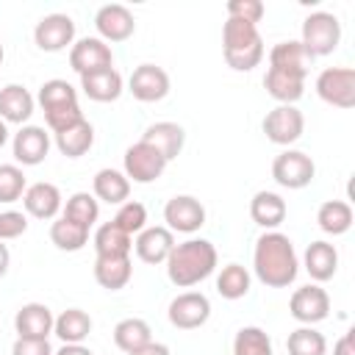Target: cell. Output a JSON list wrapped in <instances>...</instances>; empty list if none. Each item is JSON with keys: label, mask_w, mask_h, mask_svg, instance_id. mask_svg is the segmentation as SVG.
I'll use <instances>...</instances> for the list:
<instances>
[{"label": "cell", "mask_w": 355, "mask_h": 355, "mask_svg": "<svg viewBox=\"0 0 355 355\" xmlns=\"http://www.w3.org/2000/svg\"><path fill=\"white\" fill-rule=\"evenodd\" d=\"M252 269L263 286L288 288L300 275V261L291 239L280 230H266L263 236H258L252 250Z\"/></svg>", "instance_id": "6da1fadb"}, {"label": "cell", "mask_w": 355, "mask_h": 355, "mask_svg": "<svg viewBox=\"0 0 355 355\" xmlns=\"http://www.w3.org/2000/svg\"><path fill=\"white\" fill-rule=\"evenodd\" d=\"M216 247L208 239H186L172 247L166 263V277L178 288H191L214 275L216 269Z\"/></svg>", "instance_id": "7a4b0ae2"}, {"label": "cell", "mask_w": 355, "mask_h": 355, "mask_svg": "<svg viewBox=\"0 0 355 355\" xmlns=\"http://www.w3.org/2000/svg\"><path fill=\"white\" fill-rule=\"evenodd\" d=\"M222 53L230 69L250 72L263 61V39L258 33V25L241 22L227 17L222 25Z\"/></svg>", "instance_id": "3957f363"}, {"label": "cell", "mask_w": 355, "mask_h": 355, "mask_svg": "<svg viewBox=\"0 0 355 355\" xmlns=\"http://www.w3.org/2000/svg\"><path fill=\"white\" fill-rule=\"evenodd\" d=\"M341 42V22L330 11H313L302 22V39L300 44L311 53V58L330 55Z\"/></svg>", "instance_id": "277c9868"}, {"label": "cell", "mask_w": 355, "mask_h": 355, "mask_svg": "<svg viewBox=\"0 0 355 355\" xmlns=\"http://www.w3.org/2000/svg\"><path fill=\"white\" fill-rule=\"evenodd\" d=\"M316 94L336 108L355 105V69L352 67H327L316 75Z\"/></svg>", "instance_id": "5b68a950"}, {"label": "cell", "mask_w": 355, "mask_h": 355, "mask_svg": "<svg viewBox=\"0 0 355 355\" xmlns=\"http://www.w3.org/2000/svg\"><path fill=\"white\" fill-rule=\"evenodd\" d=\"M316 175V164L302 150H283L272 161V178L283 189H305Z\"/></svg>", "instance_id": "8992f818"}, {"label": "cell", "mask_w": 355, "mask_h": 355, "mask_svg": "<svg viewBox=\"0 0 355 355\" xmlns=\"http://www.w3.org/2000/svg\"><path fill=\"white\" fill-rule=\"evenodd\" d=\"M122 164H125V178L133 180V183H153L166 169V158L155 147L141 141V139L125 150V161Z\"/></svg>", "instance_id": "52a82bcc"}, {"label": "cell", "mask_w": 355, "mask_h": 355, "mask_svg": "<svg viewBox=\"0 0 355 355\" xmlns=\"http://www.w3.org/2000/svg\"><path fill=\"white\" fill-rule=\"evenodd\" d=\"M261 128H263V133H266V139H269L272 144L288 147V144H294V141L302 136V130H305V116H302V111H300L297 105H275V108L263 116Z\"/></svg>", "instance_id": "ba28073f"}, {"label": "cell", "mask_w": 355, "mask_h": 355, "mask_svg": "<svg viewBox=\"0 0 355 355\" xmlns=\"http://www.w3.org/2000/svg\"><path fill=\"white\" fill-rule=\"evenodd\" d=\"M288 313L300 324H311L313 327L316 322H324L330 316V294L319 283L300 286L288 300Z\"/></svg>", "instance_id": "9c48e42d"}, {"label": "cell", "mask_w": 355, "mask_h": 355, "mask_svg": "<svg viewBox=\"0 0 355 355\" xmlns=\"http://www.w3.org/2000/svg\"><path fill=\"white\" fill-rule=\"evenodd\" d=\"M169 324L178 330H197L211 316V300L202 291H183L169 302Z\"/></svg>", "instance_id": "30bf717a"}, {"label": "cell", "mask_w": 355, "mask_h": 355, "mask_svg": "<svg viewBox=\"0 0 355 355\" xmlns=\"http://www.w3.org/2000/svg\"><path fill=\"white\" fill-rule=\"evenodd\" d=\"M69 67L83 78L114 67V53L100 36H83L69 47Z\"/></svg>", "instance_id": "8fae6325"}, {"label": "cell", "mask_w": 355, "mask_h": 355, "mask_svg": "<svg viewBox=\"0 0 355 355\" xmlns=\"http://www.w3.org/2000/svg\"><path fill=\"white\" fill-rule=\"evenodd\" d=\"M33 42L44 53H61L75 44V22L69 14H47L33 28Z\"/></svg>", "instance_id": "7c38bea8"}, {"label": "cell", "mask_w": 355, "mask_h": 355, "mask_svg": "<svg viewBox=\"0 0 355 355\" xmlns=\"http://www.w3.org/2000/svg\"><path fill=\"white\" fill-rule=\"evenodd\" d=\"M164 222L172 233H197L205 225V208L191 194H178L164 205Z\"/></svg>", "instance_id": "4fadbf2b"}, {"label": "cell", "mask_w": 355, "mask_h": 355, "mask_svg": "<svg viewBox=\"0 0 355 355\" xmlns=\"http://www.w3.org/2000/svg\"><path fill=\"white\" fill-rule=\"evenodd\" d=\"M128 92L139 103H158L169 94V75L155 64H139L128 78Z\"/></svg>", "instance_id": "5bb4252c"}, {"label": "cell", "mask_w": 355, "mask_h": 355, "mask_svg": "<svg viewBox=\"0 0 355 355\" xmlns=\"http://www.w3.org/2000/svg\"><path fill=\"white\" fill-rule=\"evenodd\" d=\"M14 158L22 166H39L50 153V133L39 125H22L11 141Z\"/></svg>", "instance_id": "9a60e30c"}, {"label": "cell", "mask_w": 355, "mask_h": 355, "mask_svg": "<svg viewBox=\"0 0 355 355\" xmlns=\"http://www.w3.org/2000/svg\"><path fill=\"white\" fill-rule=\"evenodd\" d=\"M94 28H97V33H100V39H103L105 44H108V42H125V39L133 36L136 19H133V14H130L125 6L108 3V6H103V8L94 14Z\"/></svg>", "instance_id": "2e32d148"}, {"label": "cell", "mask_w": 355, "mask_h": 355, "mask_svg": "<svg viewBox=\"0 0 355 355\" xmlns=\"http://www.w3.org/2000/svg\"><path fill=\"white\" fill-rule=\"evenodd\" d=\"M22 205H25V214H31L36 219H55L58 211L64 208V200H61V191L55 183L39 180V183H31L25 189Z\"/></svg>", "instance_id": "e0dca14e"}, {"label": "cell", "mask_w": 355, "mask_h": 355, "mask_svg": "<svg viewBox=\"0 0 355 355\" xmlns=\"http://www.w3.org/2000/svg\"><path fill=\"white\" fill-rule=\"evenodd\" d=\"M53 311L44 302H25L14 316L17 338H47L53 333Z\"/></svg>", "instance_id": "ac0fdd59"}, {"label": "cell", "mask_w": 355, "mask_h": 355, "mask_svg": "<svg viewBox=\"0 0 355 355\" xmlns=\"http://www.w3.org/2000/svg\"><path fill=\"white\" fill-rule=\"evenodd\" d=\"M133 247H136L139 261L155 266V263H164V261L169 258V252H172V247H175V236H172L169 227H161V225L144 227L141 233H136Z\"/></svg>", "instance_id": "d6986e66"}, {"label": "cell", "mask_w": 355, "mask_h": 355, "mask_svg": "<svg viewBox=\"0 0 355 355\" xmlns=\"http://www.w3.org/2000/svg\"><path fill=\"white\" fill-rule=\"evenodd\" d=\"M33 105H36V100H33V94L25 89V86H19V83H8V86H3L0 89V119L8 125H22V122H28L31 119V114H33Z\"/></svg>", "instance_id": "ffe728a7"}, {"label": "cell", "mask_w": 355, "mask_h": 355, "mask_svg": "<svg viewBox=\"0 0 355 355\" xmlns=\"http://www.w3.org/2000/svg\"><path fill=\"white\" fill-rule=\"evenodd\" d=\"M141 141H147L150 147H155V150L166 158V164H169L172 158L180 155L183 141H186V130H183L178 122H153V125L141 133Z\"/></svg>", "instance_id": "44dd1931"}, {"label": "cell", "mask_w": 355, "mask_h": 355, "mask_svg": "<svg viewBox=\"0 0 355 355\" xmlns=\"http://www.w3.org/2000/svg\"><path fill=\"white\" fill-rule=\"evenodd\" d=\"M311 53L300 44V42H280L269 50V69H283V72H294V75H302L308 78L311 72Z\"/></svg>", "instance_id": "7402d4cb"}, {"label": "cell", "mask_w": 355, "mask_h": 355, "mask_svg": "<svg viewBox=\"0 0 355 355\" xmlns=\"http://www.w3.org/2000/svg\"><path fill=\"white\" fill-rule=\"evenodd\" d=\"M80 89L89 100L94 103H114L119 100V94L125 92V80L122 75L111 67V69H100V72H92V75H83L80 78Z\"/></svg>", "instance_id": "603a6c76"}, {"label": "cell", "mask_w": 355, "mask_h": 355, "mask_svg": "<svg viewBox=\"0 0 355 355\" xmlns=\"http://www.w3.org/2000/svg\"><path fill=\"white\" fill-rule=\"evenodd\" d=\"M302 266L311 275V280L324 283L338 269V250L330 241H311L308 250H305V255H302Z\"/></svg>", "instance_id": "cb8c5ba5"}, {"label": "cell", "mask_w": 355, "mask_h": 355, "mask_svg": "<svg viewBox=\"0 0 355 355\" xmlns=\"http://www.w3.org/2000/svg\"><path fill=\"white\" fill-rule=\"evenodd\" d=\"M263 89L280 105H294L305 94V78L302 75H294V72H283V69H266Z\"/></svg>", "instance_id": "d4e9b609"}, {"label": "cell", "mask_w": 355, "mask_h": 355, "mask_svg": "<svg viewBox=\"0 0 355 355\" xmlns=\"http://www.w3.org/2000/svg\"><path fill=\"white\" fill-rule=\"evenodd\" d=\"M92 241H94L97 258H122V255H130V250H133V236H128L114 219L103 222L94 230Z\"/></svg>", "instance_id": "484cf974"}, {"label": "cell", "mask_w": 355, "mask_h": 355, "mask_svg": "<svg viewBox=\"0 0 355 355\" xmlns=\"http://www.w3.org/2000/svg\"><path fill=\"white\" fill-rule=\"evenodd\" d=\"M250 216L258 227L275 230L286 219V200L275 191H255V197L250 200Z\"/></svg>", "instance_id": "4316f807"}, {"label": "cell", "mask_w": 355, "mask_h": 355, "mask_svg": "<svg viewBox=\"0 0 355 355\" xmlns=\"http://www.w3.org/2000/svg\"><path fill=\"white\" fill-rule=\"evenodd\" d=\"M92 189H94L97 202L103 200V202H108V205H122V202L130 197V180L125 178V172L111 169V166H105V169H100V172L94 175Z\"/></svg>", "instance_id": "83f0119b"}, {"label": "cell", "mask_w": 355, "mask_h": 355, "mask_svg": "<svg viewBox=\"0 0 355 355\" xmlns=\"http://www.w3.org/2000/svg\"><path fill=\"white\" fill-rule=\"evenodd\" d=\"M133 277V263L130 255L122 258H94V280L108 288V291H119L130 283Z\"/></svg>", "instance_id": "f1b7e54d"}, {"label": "cell", "mask_w": 355, "mask_h": 355, "mask_svg": "<svg viewBox=\"0 0 355 355\" xmlns=\"http://www.w3.org/2000/svg\"><path fill=\"white\" fill-rule=\"evenodd\" d=\"M53 333L64 341V344H83L92 333V316L80 308H67L55 316L53 322Z\"/></svg>", "instance_id": "f546056e"}, {"label": "cell", "mask_w": 355, "mask_h": 355, "mask_svg": "<svg viewBox=\"0 0 355 355\" xmlns=\"http://www.w3.org/2000/svg\"><path fill=\"white\" fill-rule=\"evenodd\" d=\"M92 144H94V128H92L89 119H80L78 125H72V128L55 133V147H58V153L67 155V158H80V155H86V153L92 150Z\"/></svg>", "instance_id": "4dcf8cb0"}, {"label": "cell", "mask_w": 355, "mask_h": 355, "mask_svg": "<svg viewBox=\"0 0 355 355\" xmlns=\"http://www.w3.org/2000/svg\"><path fill=\"white\" fill-rule=\"evenodd\" d=\"M316 222L327 236H344L352 227V208L344 200H327L319 205Z\"/></svg>", "instance_id": "1f68e13d"}, {"label": "cell", "mask_w": 355, "mask_h": 355, "mask_svg": "<svg viewBox=\"0 0 355 355\" xmlns=\"http://www.w3.org/2000/svg\"><path fill=\"white\" fill-rule=\"evenodd\" d=\"M150 341H153V330H150V324L144 319L128 316V319L116 322V327H114V344L125 355L133 352V349H139V347H144V344H150Z\"/></svg>", "instance_id": "d6a6232c"}, {"label": "cell", "mask_w": 355, "mask_h": 355, "mask_svg": "<svg viewBox=\"0 0 355 355\" xmlns=\"http://www.w3.org/2000/svg\"><path fill=\"white\" fill-rule=\"evenodd\" d=\"M50 241L64 252H78L89 241V227H83V225H78V222H72L67 216H58L50 225Z\"/></svg>", "instance_id": "836d02e7"}, {"label": "cell", "mask_w": 355, "mask_h": 355, "mask_svg": "<svg viewBox=\"0 0 355 355\" xmlns=\"http://www.w3.org/2000/svg\"><path fill=\"white\" fill-rule=\"evenodd\" d=\"M250 286H252V277H250V272L241 263H227L216 275V291L225 300H241V297H247L250 294Z\"/></svg>", "instance_id": "e575fe53"}, {"label": "cell", "mask_w": 355, "mask_h": 355, "mask_svg": "<svg viewBox=\"0 0 355 355\" xmlns=\"http://www.w3.org/2000/svg\"><path fill=\"white\" fill-rule=\"evenodd\" d=\"M36 100H39L42 111H53V108H64V105H78V89L69 80L53 78V80H44L39 86V97Z\"/></svg>", "instance_id": "d590c367"}, {"label": "cell", "mask_w": 355, "mask_h": 355, "mask_svg": "<svg viewBox=\"0 0 355 355\" xmlns=\"http://www.w3.org/2000/svg\"><path fill=\"white\" fill-rule=\"evenodd\" d=\"M286 349H288V355H327V338L316 327L302 324L288 333Z\"/></svg>", "instance_id": "8d00e7d4"}, {"label": "cell", "mask_w": 355, "mask_h": 355, "mask_svg": "<svg viewBox=\"0 0 355 355\" xmlns=\"http://www.w3.org/2000/svg\"><path fill=\"white\" fill-rule=\"evenodd\" d=\"M61 216H67V219H72V222H78V225H83V227H92V225L97 222V216H100V202H97V197L89 194V191H75V194L64 202Z\"/></svg>", "instance_id": "74e56055"}, {"label": "cell", "mask_w": 355, "mask_h": 355, "mask_svg": "<svg viewBox=\"0 0 355 355\" xmlns=\"http://www.w3.org/2000/svg\"><path fill=\"white\" fill-rule=\"evenodd\" d=\"M233 355H275L269 333L255 324L241 327L233 338Z\"/></svg>", "instance_id": "f35d334b"}, {"label": "cell", "mask_w": 355, "mask_h": 355, "mask_svg": "<svg viewBox=\"0 0 355 355\" xmlns=\"http://www.w3.org/2000/svg\"><path fill=\"white\" fill-rule=\"evenodd\" d=\"M28 183H25V172L17 164H0V202H17L22 200Z\"/></svg>", "instance_id": "ab89813d"}, {"label": "cell", "mask_w": 355, "mask_h": 355, "mask_svg": "<svg viewBox=\"0 0 355 355\" xmlns=\"http://www.w3.org/2000/svg\"><path fill=\"white\" fill-rule=\"evenodd\" d=\"M114 222H116L128 236L141 233V230L147 227V208H144L141 202H136V200H125V202L119 205V211L114 214Z\"/></svg>", "instance_id": "60d3db41"}, {"label": "cell", "mask_w": 355, "mask_h": 355, "mask_svg": "<svg viewBox=\"0 0 355 355\" xmlns=\"http://www.w3.org/2000/svg\"><path fill=\"white\" fill-rule=\"evenodd\" d=\"M80 119H86L83 111H80V105H64V108L44 111V122H47V128H50L53 133H61V130L78 125Z\"/></svg>", "instance_id": "b9f144b4"}, {"label": "cell", "mask_w": 355, "mask_h": 355, "mask_svg": "<svg viewBox=\"0 0 355 355\" xmlns=\"http://www.w3.org/2000/svg\"><path fill=\"white\" fill-rule=\"evenodd\" d=\"M263 14H266V6L261 0H230L227 3V17L250 22V25H258L263 19Z\"/></svg>", "instance_id": "7bdbcfd3"}, {"label": "cell", "mask_w": 355, "mask_h": 355, "mask_svg": "<svg viewBox=\"0 0 355 355\" xmlns=\"http://www.w3.org/2000/svg\"><path fill=\"white\" fill-rule=\"evenodd\" d=\"M28 230V216L22 211H3L0 214V241L19 239Z\"/></svg>", "instance_id": "ee69618b"}, {"label": "cell", "mask_w": 355, "mask_h": 355, "mask_svg": "<svg viewBox=\"0 0 355 355\" xmlns=\"http://www.w3.org/2000/svg\"><path fill=\"white\" fill-rule=\"evenodd\" d=\"M11 355H53L47 338H17L11 344Z\"/></svg>", "instance_id": "f6af8a7d"}, {"label": "cell", "mask_w": 355, "mask_h": 355, "mask_svg": "<svg viewBox=\"0 0 355 355\" xmlns=\"http://www.w3.org/2000/svg\"><path fill=\"white\" fill-rule=\"evenodd\" d=\"M333 355H355V330H347V333L333 344Z\"/></svg>", "instance_id": "bcb514c9"}, {"label": "cell", "mask_w": 355, "mask_h": 355, "mask_svg": "<svg viewBox=\"0 0 355 355\" xmlns=\"http://www.w3.org/2000/svg\"><path fill=\"white\" fill-rule=\"evenodd\" d=\"M128 355H169V347L161 344V341H150V344H144V347H139V349H133Z\"/></svg>", "instance_id": "7dc6e473"}, {"label": "cell", "mask_w": 355, "mask_h": 355, "mask_svg": "<svg viewBox=\"0 0 355 355\" xmlns=\"http://www.w3.org/2000/svg\"><path fill=\"white\" fill-rule=\"evenodd\" d=\"M53 355H94L89 347H83V344H64L58 352H53Z\"/></svg>", "instance_id": "c3c4849f"}, {"label": "cell", "mask_w": 355, "mask_h": 355, "mask_svg": "<svg viewBox=\"0 0 355 355\" xmlns=\"http://www.w3.org/2000/svg\"><path fill=\"white\" fill-rule=\"evenodd\" d=\"M8 263H11V252H8V247L0 241V277L8 272Z\"/></svg>", "instance_id": "681fc988"}, {"label": "cell", "mask_w": 355, "mask_h": 355, "mask_svg": "<svg viewBox=\"0 0 355 355\" xmlns=\"http://www.w3.org/2000/svg\"><path fill=\"white\" fill-rule=\"evenodd\" d=\"M6 141H8V128H6V122L0 119V147H3Z\"/></svg>", "instance_id": "f907efd6"}, {"label": "cell", "mask_w": 355, "mask_h": 355, "mask_svg": "<svg viewBox=\"0 0 355 355\" xmlns=\"http://www.w3.org/2000/svg\"><path fill=\"white\" fill-rule=\"evenodd\" d=\"M3 58H6V50H3V42H0V64H3Z\"/></svg>", "instance_id": "816d5d0a"}]
</instances>
